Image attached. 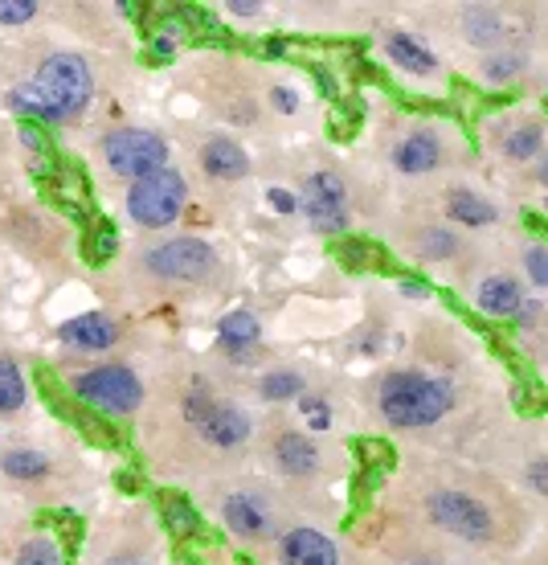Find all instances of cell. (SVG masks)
<instances>
[{"label": "cell", "instance_id": "6da1fadb", "mask_svg": "<svg viewBox=\"0 0 548 565\" xmlns=\"http://www.w3.org/2000/svg\"><path fill=\"white\" fill-rule=\"evenodd\" d=\"M90 90H95V78H90V66L83 57L54 54L37 71L33 83L17 86L9 103L21 115H33V119H71L90 103Z\"/></svg>", "mask_w": 548, "mask_h": 565}, {"label": "cell", "instance_id": "7a4b0ae2", "mask_svg": "<svg viewBox=\"0 0 548 565\" xmlns=\"http://www.w3.org/2000/svg\"><path fill=\"white\" fill-rule=\"evenodd\" d=\"M377 406L389 426L418 430V426H434L438 418H447L450 406H454V390H450L447 377H434L422 369H394L380 382Z\"/></svg>", "mask_w": 548, "mask_h": 565}, {"label": "cell", "instance_id": "3957f363", "mask_svg": "<svg viewBox=\"0 0 548 565\" xmlns=\"http://www.w3.org/2000/svg\"><path fill=\"white\" fill-rule=\"evenodd\" d=\"M184 177L172 169H160L152 177H140V181H131L127 189V210L131 217L148 230H160V226H172L184 210Z\"/></svg>", "mask_w": 548, "mask_h": 565}, {"label": "cell", "instance_id": "277c9868", "mask_svg": "<svg viewBox=\"0 0 548 565\" xmlns=\"http://www.w3.org/2000/svg\"><path fill=\"white\" fill-rule=\"evenodd\" d=\"M103 152H107V164H111L119 177L140 181V177H152V172L164 169V160H169V143L160 140V136H152V131L119 128L103 140Z\"/></svg>", "mask_w": 548, "mask_h": 565}, {"label": "cell", "instance_id": "5b68a950", "mask_svg": "<svg viewBox=\"0 0 548 565\" xmlns=\"http://www.w3.org/2000/svg\"><path fill=\"white\" fill-rule=\"evenodd\" d=\"M74 394L83 397L86 406H95V411L131 414L143 402V385H140V377H136L131 369L103 365V369H90V373H83V377L74 382Z\"/></svg>", "mask_w": 548, "mask_h": 565}, {"label": "cell", "instance_id": "8992f818", "mask_svg": "<svg viewBox=\"0 0 548 565\" xmlns=\"http://www.w3.org/2000/svg\"><path fill=\"white\" fill-rule=\"evenodd\" d=\"M430 521H434L438 529L454 533V537H463V541H487L492 537V529H495L487 504L475 500V495H466V492H454V488L430 495Z\"/></svg>", "mask_w": 548, "mask_h": 565}, {"label": "cell", "instance_id": "52a82bcc", "mask_svg": "<svg viewBox=\"0 0 548 565\" xmlns=\"http://www.w3.org/2000/svg\"><path fill=\"white\" fill-rule=\"evenodd\" d=\"M184 414H189V423L197 426L213 447H238V443H246V438H250V418H246L238 406L209 402L201 390H197V394H189V402H184Z\"/></svg>", "mask_w": 548, "mask_h": 565}, {"label": "cell", "instance_id": "ba28073f", "mask_svg": "<svg viewBox=\"0 0 548 565\" xmlns=\"http://www.w3.org/2000/svg\"><path fill=\"white\" fill-rule=\"evenodd\" d=\"M303 210L320 234H340L348 226V193L332 172H311L303 181Z\"/></svg>", "mask_w": 548, "mask_h": 565}, {"label": "cell", "instance_id": "9c48e42d", "mask_svg": "<svg viewBox=\"0 0 548 565\" xmlns=\"http://www.w3.org/2000/svg\"><path fill=\"white\" fill-rule=\"evenodd\" d=\"M148 270L164 279H201L213 270V246L201 238H172L148 255Z\"/></svg>", "mask_w": 548, "mask_h": 565}, {"label": "cell", "instance_id": "30bf717a", "mask_svg": "<svg viewBox=\"0 0 548 565\" xmlns=\"http://www.w3.org/2000/svg\"><path fill=\"white\" fill-rule=\"evenodd\" d=\"M282 565H340V550L320 529H291L279 541Z\"/></svg>", "mask_w": 548, "mask_h": 565}, {"label": "cell", "instance_id": "8fae6325", "mask_svg": "<svg viewBox=\"0 0 548 565\" xmlns=\"http://www.w3.org/2000/svg\"><path fill=\"white\" fill-rule=\"evenodd\" d=\"M438 160H442V143L430 131H413L394 143V169L406 177H422V172L438 169Z\"/></svg>", "mask_w": 548, "mask_h": 565}, {"label": "cell", "instance_id": "7c38bea8", "mask_svg": "<svg viewBox=\"0 0 548 565\" xmlns=\"http://www.w3.org/2000/svg\"><path fill=\"white\" fill-rule=\"evenodd\" d=\"M62 340L71 349H83V353H103V349H111L115 340H119V328H115V320L90 311V316H78L71 324H62Z\"/></svg>", "mask_w": 548, "mask_h": 565}, {"label": "cell", "instance_id": "4fadbf2b", "mask_svg": "<svg viewBox=\"0 0 548 565\" xmlns=\"http://www.w3.org/2000/svg\"><path fill=\"white\" fill-rule=\"evenodd\" d=\"M225 524H229V533H238V537H262L270 529V512L258 495L238 492L225 500Z\"/></svg>", "mask_w": 548, "mask_h": 565}, {"label": "cell", "instance_id": "5bb4252c", "mask_svg": "<svg viewBox=\"0 0 548 565\" xmlns=\"http://www.w3.org/2000/svg\"><path fill=\"white\" fill-rule=\"evenodd\" d=\"M385 54L394 57V66L397 71H406V74H434L438 71L434 50H430L422 38H409V33H389Z\"/></svg>", "mask_w": 548, "mask_h": 565}, {"label": "cell", "instance_id": "9a60e30c", "mask_svg": "<svg viewBox=\"0 0 548 565\" xmlns=\"http://www.w3.org/2000/svg\"><path fill=\"white\" fill-rule=\"evenodd\" d=\"M201 164H205V172L217 177V181H238V177L250 172V156L241 152L234 140H209L205 152H201Z\"/></svg>", "mask_w": 548, "mask_h": 565}, {"label": "cell", "instance_id": "2e32d148", "mask_svg": "<svg viewBox=\"0 0 548 565\" xmlns=\"http://www.w3.org/2000/svg\"><path fill=\"white\" fill-rule=\"evenodd\" d=\"M524 296H520V282L507 279V275H487V279L479 282V308L487 311V316H507V320H516V311H520Z\"/></svg>", "mask_w": 548, "mask_h": 565}, {"label": "cell", "instance_id": "e0dca14e", "mask_svg": "<svg viewBox=\"0 0 548 565\" xmlns=\"http://www.w3.org/2000/svg\"><path fill=\"white\" fill-rule=\"evenodd\" d=\"M275 459H279V467L287 471V476H311V471L320 467L315 443H311L308 435H296V430L279 435V443H275Z\"/></svg>", "mask_w": 548, "mask_h": 565}, {"label": "cell", "instance_id": "ac0fdd59", "mask_svg": "<svg viewBox=\"0 0 548 565\" xmlns=\"http://www.w3.org/2000/svg\"><path fill=\"white\" fill-rule=\"evenodd\" d=\"M217 337H222L225 353L246 356L258 344V320H254L250 311H229L222 320V328H217Z\"/></svg>", "mask_w": 548, "mask_h": 565}, {"label": "cell", "instance_id": "d6986e66", "mask_svg": "<svg viewBox=\"0 0 548 565\" xmlns=\"http://www.w3.org/2000/svg\"><path fill=\"white\" fill-rule=\"evenodd\" d=\"M447 213L454 222H463V226H492L495 217V205L487 198H479V193H466V189H454L447 198Z\"/></svg>", "mask_w": 548, "mask_h": 565}, {"label": "cell", "instance_id": "ffe728a7", "mask_svg": "<svg viewBox=\"0 0 548 565\" xmlns=\"http://www.w3.org/2000/svg\"><path fill=\"white\" fill-rule=\"evenodd\" d=\"M160 516H164V524H169L172 537H197L201 516H197V509H193L189 500H181V495H169V500L160 504Z\"/></svg>", "mask_w": 548, "mask_h": 565}, {"label": "cell", "instance_id": "44dd1931", "mask_svg": "<svg viewBox=\"0 0 548 565\" xmlns=\"http://www.w3.org/2000/svg\"><path fill=\"white\" fill-rule=\"evenodd\" d=\"M504 156H512V160H533L540 148H545V128L540 124H520V128H512L504 136Z\"/></svg>", "mask_w": 548, "mask_h": 565}, {"label": "cell", "instance_id": "7402d4cb", "mask_svg": "<svg viewBox=\"0 0 548 565\" xmlns=\"http://www.w3.org/2000/svg\"><path fill=\"white\" fill-rule=\"evenodd\" d=\"M21 406H25V382H21L13 361L0 356V414H13Z\"/></svg>", "mask_w": 548, "mask_h": 565}, {"label": "cell", "instance_id": "603a6c76", "mask_svg": "<svg viewBox=\"0 0 548 565\" xmlns=\"http://www.w3.org/2000/svg\"><path fill=\"white\" fill-rule=\"evenodd\" d=\"M466 33H471L475 45H495L499 33H504V21H499L495 9H471V13H466Z\"/></svg>", "mask_w": 548, "mask_h": 565}, {"label": "cell", "instance_id": "cb8c5ba5", "mask_svg": "<svg viewBox=\"0 0 548 565\" xmlns=\"http://www.w3.org/2000/svg\"><path fill=\"white\" fill-rule=\"evenodd\" d=\"M0 467L9 471V476H17V480H37V476H45V455L37 451H9L4 459H0Z\"/></svg>", "mask_w": 548, "mask_h": 565}, {"label": "cell", "instance_id": "d4e9b609", "mask_svg": "<svg viewBox=\"0 0 548 565\" xmlns=\"http://www.w3.org/2000/svg\"><path fill=\"white\" fill-rule=\"evenodd\" d=\"M258 390H262V397H267V402H282V397L303 394V377H299V373H291V369H279V373H267Z\"/></svg>", "mask_w": 548, "mask_h": 565}, {"label": "cell", "instance_id": "484cf974", "mask_svg": "<svg viewBox=\"0 0 548 565\" xmlns=\"http://www.w3.org/2000/svg\"><path fill=\"white\" fill-rule=\"evenodd\" d=\"M520 71H524V54H516V50H499V54H492L483 62L487 83H507V78H516Z\"/></svg>", "mask_w": 548, "mask_h": 565}, {"label": "cell", "instance_id": "4316f807", "mask_svg": "<svg viewBox=\"0 0 548 565\" xmlns=\"http://www.w3.org/2000/svg\"><path fill=\"white\" fill-rule=\"evenodd\" d=\"M111 250H115V226L99 217V222L90 226V234H86V258H90V263H107Z\"/></svg>", "mask_w": 548, "mask_h": 565}, {"label": "cell", "instance_id": "83f0119b", "mask_svg": "<svg viewBox=\"0 0 548 565\" xmlns=\"http://www.w3.org/2000/svg\"><path fill=\"white\" fill-rule=\"evenodd\" d=\"M454 250H459V238H454L450 230H426L422 246H418V255L430 258V263H434V258H450Z\"/></svg>", "mask_w": 548, "mask_h": 565}, {"label": "cell", "instance_id": "f1b7e54d", "mask_svg": "<svg viewBox=\"0 0 548 565\" xmlns=\"http://www.w3.org/2000/svg\"><path fill=\"white\" fill-rule=\"evenodd\" d=\"M17 565H62V557H57V550L45 537H33L25 550H21Z\"/></svg>", "mask_w": 548, "mask_h": 565}, {"label": "cell", "instance_id": "f546056e", "mask_svg": "<svg viewBox=\"0 0 548 565\" xmlns=\"http://www.w3.org/2000/svg\"><path fill=\"white\" fill-rule=\"evenodd\" d=\"M299 414L308 418L311 430H327V426H332V411H327V402H324V397L303 394V397H299Z\"/></svg>", "mask_w": 548, "mask_h": 565}, {"label": "cell", "instance_id": "4dcf8cb0", "mask_svg": "<svg viewBox=\"0 0 548 565\" xmlns=\"http://www.w3.org/2000/svg\"><path fill=\"white\" fill-rule=\"evenodd\" d=\"M524 270H528V279L536 287H548V246H533L528 255H524Z\"/></svg>", "mask_w": 548, "mask_h": 565}, {"label": "cell", "instance_id": "1f68e13d", "mask_svg": "<svg viewBox=\"0 0 548 565\" xmlns=\"http://www.w3.org/2000/svg\"><path fill=\"white\" fill-rule=\"evenodd\" d=\"M33 13H37L33 0H0V21H4V25H21V21H29Z\"/></svg>", "mask_w": 548, "mask_h": 565}, {"label": "cell", "instance_id": "d6a6232c", "mask_svg": "<svg viewBox=\"0 0 548 565\" xmlns=\"http://www.w3.org/2000/svg\"><path fill=\"white\" fill-rule=\"evenodd\" d=\"M270 103H275L282 115H296L299 111V95L291 90V86H275V90H270Z\"/></svg>", "mask_w": 548, "mask_h": 565}, {"label": "cell", "instance_id": "836d02e7", "mask_svg": "<svg viewBox=\"0 0 548 565\" xmlns=\"http://www.w3.org/2000/svg\"><path fill=\"white\" fill-rule=\"evenodd\" d=\"M21 140L29 143V152H37V156L50 152V140H45V131L33 128V124H21Z\"/></svg>", "mask_w": 548, "mask_h": 565}, {"label": "cell", "instance_id": "e575fe53", "mask_svg": "<svg viewBox=\"0 0 548 565\" xmlns=\"http://www.w3.org/2000/svg\"><path fill=\"white\" fill-rule=\"evenodd\" d=\"M267 201H270V210H275V213H296L299 210L296 193H287V189H270Z\"/></svg>", "mask_w": 548, "mask_h": 565}, {"label": "cell", "instance_id": "d590c367", "mask_svg": "<svg viewBox=\"0 0 548 565\" xmlns=\"http://www.w3.org/2000/svg\"><path fill=\"white\" fill-rule=\"evenodd\" d=\"M155 57H172L176 54V45H181V33H172V29H164V33H155Z\"/></svg>", "mask_w": 548, "mask_h": 565}, {"label": "cell", "instance_id": "8d00e7d4", "mask_svg": "<svg viewBox=\"0 0 548 565\" xmlns=\"http://www.w3.org/2000/svg\"><path fill=\"white\" fill-rule=\"evenodd\" d=\"M528 483H533L536 492L548 495V459H536V463L528 467Z\"/></svg>", "mask_w": 548, "mask_h": 565}, {"label": "cell", "instance_id": "74e56055", "mask_svg": "<svg viewBox=\"0 0 548 565\" xmlns=\"http://www.w3.org/2000/svg\"><path fill=\"white\" fill-rule=\"evenodd\" d=\"M516 320H520L524 328L536 324V320H540V303H536V299H524L520 311H516Z\"/></svg>", "mask_w": 548, "mask_h": 565}, {"label": "cell", "instance_id": "f35d334b", "mask_svg": "<svg viewBox=\"0 0 548 565\" xmlns=\"http://www.w3.org/2000/svg\"><path fill=\"white\" fill-rule=\"evenodd\" d=\"M229 13H234V17H254V13H262V4H254V0H246V4H241V0H234V4H229Z\"/></svg>", "mask_w": 548, "mask_h": 565}, {"label": "cell", "instance_id": "ab89813d", "mask_svg": "<svg viewBox=\"0 0 548 565\" xmlns=\"http://www.w3.org/2000/svg\"><path fill=\"white\" fill-rule=\"evenodd\" d=\"M401 296L422 299V296H426V282H418V279H401Z\"/></svg>", "mask_w": 548, "mask_h": 565}, {"label": "cell", "instance_id": "60d3db41", "mask_svg": "<svg viewBox=\"0 0 548 565\" xmlns=\"http://www.w3.org/2000/svg\"><path fill=\"white\" fill-rule=\"evenodd\" d=\"M107 565H140V562H127V557H115V562H107Z\"/></svg>", "mask_w": 548, "mask_h": 565}, {"label": "cell", "instance_id": "b9f144b4", "mask_svg": "<svg viewBox=\"0 0 548 565\" xmlns=\"http://www.w3.org/2000/svg\"><path fill=\"white\" fill-rule=\"evenodd\" d=\"M540 181L548 184V160H545V164H540Z\"/></svg>", "mask_w": 548, "mask_h": 565}]
</instances>
